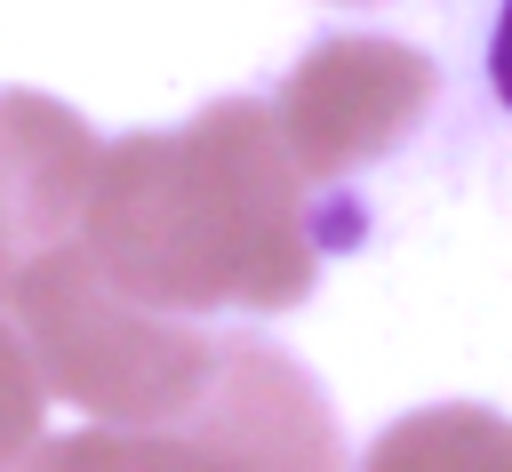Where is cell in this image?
<instances>
[{"mask_svg":"<svg viewBox=\"0 0 512 472\" xmlns=\"http://www.w3.org/2000/svg\"><path fill=\"white\" fill-rule=\"evenodd\" d=\"M40 408H48V384L24 352V336L0 320V472H16V456L40 440Z\"/></svg>","mask_w":512,"mask_h":472,"instance_id":"obj_8","label":"cell"},{"mask_svg":"<svg viewBox=\"0 0 512 472\" xmlns=\"http://www.w3.org/2000/svg\"><path fill=\"white\" fill-rule=\"evenodd\" d=\"M336 8H368V0H336Z\"/></svg>","mask_w":512,"mask_h":472,"instance_id":"obj_10","label":"cell"},{"mask_svg":"<svg viewBox=\"0 0 512 472\" xmlns=\"http://www.w3.org/2000/svg\"><path fill=\"white\" fill-rule=\"evenodd\" d=\"M320 208L272 104L216 96L184 128L96 152L80 248L160 312H296L320 280Z\"/></svg>","mask_w":512,"mask_h":472,"instance_id":"obj_1","label":"cell"},{"mask_svg":"<svg viewBox=\"0 0 512 472\" xmlns=\"http://www.w3.org/2000/svg\"><path fill=\"white\" fill-rule=\"evenodd\" d=\"M440 96V72L424 48L384 40V32H328L320 48H304L272 96V128L288 144V160L304 168L312 192L344 184L352 168L400 152L424 112Z\"/></svg>","mask_w":512,"mask_h":472,"instance_id":"obj_3","label":"cell"},{"mask_svg":"<svg viewBox=\"0 0 512 472\" xmlns=\"http://www.w3.org/2000/svg\"><path fill=\"white\" fill-rule=\"evenodd\" d=\"M0 304H16L40 384L64 392L72 408H88L96 424H168L200 400V384L216 368V336L192 328L184 312L136 304L80 248V232L56 240L48 256H32Z\"/></svg>","mask_w":512,"mask_h":472,"instance_id":"obj_2","label":"cell"},{"mask_svg":"<svg viewBox=\"0 0 512 472\" xmlns=\"http://www.w3.org/2000/svg\"><path fill=\"white\" fill-rule=\"evenodd\" d=\"M360 472H512V416H496L480 400L408 408L400 424H384L368 440Z\"/></svg>","mask_w":512,"mask_h":472,"instance_id":"obj_6","label":"cell"},{"mask_svg":"<svg viewBox=\"0 0 512 472\" xmlns=\"http://www.w3.org/2000/svg\"><path fill=\"white\" fill-rule=\"evenodd\" d=\"M96 152L104 144L72 104H56L40 88L0 96V296L16 288V272L32 256H48L56 240L80 232Z\"/></svg>","mask_w":512,"mask_h":472,"instance_id":"obj_5","label":"cell"},{"mask_svg":"<svg viewBox=\"0 0 512 472\" xmlns=\"http://www.w3.org/2000/svg\"><path fill=\"white\" fill-rule=\"evenodd\" d=\"M488 88H496V104L512 112V0L496 8V32H488Z\"/></svg>","mask_w":512,"mask_h":472,"instance_id":"obj_9","label":"cell"},{"mask_svg":"<svg viewBox=\"0 0 512 472\" xmlns=\"http://www.w3.org/2000/svg\"><path fill=\"white\" fill-rule=\"evenodd\" d=\"M184 424H200L232 472H344L328 392L264 336H216V368Z\"/></svg>","mask_w":512,"mask_h":472,"instance_id":"obj_4","label":"cell"},{"mask_svg":"<svg viewBox=\"0 0 512 472\" xmlns=\"http://www.w3.org/2000/svg\"><path fill=\"white\" fill-rule=\"evenodd\" d=\"M16 472H232V456L200 424L168 416V424H88V432L32 440Z\"/></svg>","mask_w":512,"mask_h":472,"instance_id":"obj_7","label":"cell"}]
</instances>
